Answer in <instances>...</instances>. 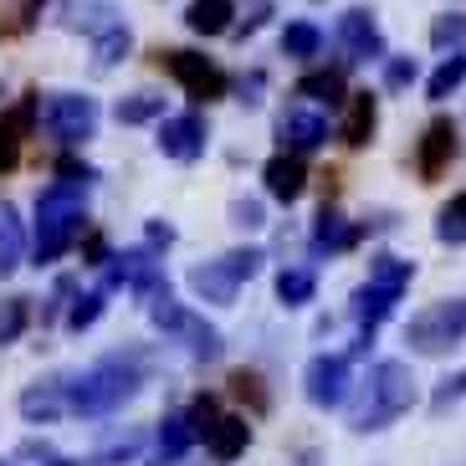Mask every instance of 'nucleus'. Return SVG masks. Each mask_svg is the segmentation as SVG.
<instances>
[{"instance_id":"1","label":"nucleus","mask_w":466,"mask_h":466,"mask_svg":"<svg viewBox=\"0 0 466 466\" xmlns=\"http://www.w3.org/2000/svg\"><path fill=\"white\" fill-rule=\"evenodd\" d=\"M83 210H87L83 179H52V185L36 195V267H52V261L77 241Z\"/></svg>"},{"instance_id":"2","label":"nucleus","mask_w":466,"mask_h":466,"mask_svg":"<svg viewBox=\"0 0 466 466\" xmlns=\"http://www.w3.org/2000/svg\"><path fill=\"white\" fill-rule=\"evenodd\" d=\"M62 384H67L72 415H108L124 400L138 395V364L124 354H113V359H97L93 370H83L77 380H62Z\"/></svg>"},{"instance_id":"3","label":"nucleus","mask_w":466,"mask_h":466,"mask_svg":"<svg viewBox=\"0 0 466 466\" xmlns=\"http://www.w3.org/2000/svg\"><path fill=\"white\" fill-rule=\"evenodd\" d=\"M415 400V374L405 359H380L364 380V400L354 405V431H384L390 420L410 410Z\"/></svg>"},{"instance_id":"4","label":"nucleus","mask_w":466,"mask_h":466,"mask_svg":"<svg viewBox=\"0 0 466 466\" xmlns=\"http://www.w3.org/2000/svg\"><path fill=\"white\" fill-rule=\"evenodd\" d=\"M261 272V251L247 247V251H226L220 261H206V267H195L190 272V292L200 302H216V308H226V302H236V292H241V282L247 277Z\"/></svg>"},{"instance_id":"5","label":"nucleus","mask_w":466,"mask_h":466,"mask_svg":"<svg viewBox=\"0 0 466 466\" xmlns=\"http://www.w3.org/2000/svg\"><path fill=\"white\" fill-rule=\"evenodd\" d=\"M466 339V298H446V302H431L425 313L410 318L405 329V343L415 354H446Z\"/></svg>"},{"instance_id":"6","label":"nucleus","mask_w":466,"mask_h":466,"mask_svg":"<svg viewBox=\"0 0 466 466\" xmlns=\"http://www.w3.org/2000/svg\"><path fill=\"white\" fill-rule=\"evenodd\" d=\"M149 313H154V323H159V329H165L169 339L185 343V349H190L195 359H216V354H220V333L210 329L206 318H195L190 308H179V302L169 298V288L149 302Z\"/></svg>"},{"instance_id":"7","label":"nucleus","mask_w":466,"mask_h":466,"mask_svg":"<svg viewBox=\"0 0 466 466\" xmlns=\"http://www.w3.org/2000/svg\"><path fill=\"white\" fill-rule=\"evenodd\" d=\"M42 128L62 144H83L97 134V97L87 93H52L42 103Z\"/></svg>"},{"instance_id":"8","label":"nucleus","mask_w":466,"mask_h":466,"mask_svg":"<svg viewBox=\"0 0 466 466\" xmlns=\"http://www.w3.org/2000/svg\"><path fill=\"white\" fill-rule=\"evenodd\" d=\"M349 370H354V354H318L308 370H302V384H308V400L318 410H333L349 400Z\"/></svg>"},{"instance_id":"9","label":"nucleus","mask_w":466,"mask_h":466,"mask_svg":"<svg viewBox=\"0 0 466 466\" xmlns=\"http://www.w3.org/2000/svg\"><path fill=\"white\" fill-rule=\"evenodd\" d=\"M165 72H169V77H175V83L185 87L190 97H200V103H206V97H220V93H226V72H220L210 56L165 52Z\"/></svg>"},{"instance_id":"10","label":"nucleus","mask_w":466,"mask_h":466,"mask_svg":"<svg viewBox=\"0 0 466 466\" xmlns=\"http://www.w3.org/2000/svg\"><path fill=\"white\" fill-rule=\"evenodd\" d=\"M339 46H343V62H370V56H384V36H380L374 11H364V5L343 11L339 15Z\"/></svg>"},{"instance_id":"11","label":"nucleus","mask_w":466,"mask_h":466,"mask_svg":"<svg viewBox=\"0 0 466 466\" xmlns=\"http://www.w3.org/2000/svg\"><path fill=\"white\" fill-rule=\"evenodd\" d=\"M277 138H282L288 154H313V149L329 144V118L318 108H288L277 118Z\"/></svg>"},{"instance_id":"12","label":"nucleus","mask_w":466,"mask_h":466,"mask_svg":"<svg viewBox=\"0 0 466 466\" xmlns=\"http://www.w3.org/2000/svg\"><path fill=\"white\" fill-rule=\"evenodd\" d=\"M159 149H165V159L195 165V159L206 154V118H200V113H179V118H165V124H159Z\"/></svg>"},{"instance_id":"13","label":"nucleus","mask_w":466,"mask_h":466,"mask_svg":"<svg viewBox=\"0 0 466 466\" xmlns=\"http://www.w3.org/2000/svg\"><path fill=\"white\" fill-rule=\"evenodd\" d=\"M21 415H26L31 425H52L62 420V415H72V400H67V384H31L26 395H21Z\"/></svg>"},{"instance_id":"14","label":"nucleus","mask_w":466,"mask_h":466,"mask_svg":"<svg viewBox=\"0 0 466 466\" xmlns=\"http://www.w3.org/2000/svg\"><path fill=\"white\" fill-rule=\"evenodd\" d=\"M261 179H267V195L272 200H282V206H292L302 195V185H308V169H302V154H277V159H267V169H261Z\"/></svg>"},{"instance_id":"15","label":"nucleus","mask_w":466,"mask_h":466,"mask_svg":"<svg viewBox=\"0 0 466 466\" xmlns=\"http://www.w3.org/2000/svg\"><path fill=\"white\" fill-rule=\"evenodd\" d=\"M247 441H251V425L241 420V415H220L206 431V451L216 456V461H236V456L247 451Z\"/></svg>"},{"instance_id":"16","label":"nucleus","mask_w":466,"mask_h":466,"mask_svg":"<svg viewBox=\"0 0 466 466\" xmlns=\"http://www.w3.org/2000/svg\"><path fill=\"white\" fill-rule=\"evenodd\" d=\"M456 154V124H446V118H436V124L425 128L420 138V175L436 179L441 169H446V159Z\"/></svg>"},{"instance_id":"17","label":"nucleus","mask_w":466,"mask_h":466,"mask_svg":"<svg viewBox=\"0 0 466 466\" xmlns=\"http://www.w3.org/2000/svg\"><path fill=\"white\" fill-rule=\"evenodd\" d=\"M21 261H26V231L11 200H0V277H11Z\"/></svg>"},{"instance_id":"18","label":"nucleus","mask_w":466,"mask_h":466,"mask_svg":"<svg viewBox=\"0 0 466 466\" xmlns=\"http://www.w3.org/2000/svg\"><path fill=\"white\" fill-rule=\"evenodd\" d=\"M236 5L231 0H190V11H185V26L200 31V36H220V31H231L236 21Z\"/></svg>"},{"instance_id":"19","label":"nucleus","mask_w":466,"mask_h":466,"mask_svg":"<svg viewBox=\"0 0 466 466\" xmlns=\"http://www.w3.org/2000/svg\"><path fill=\"white\" fill-rule=\"evenodd\" d=\"M410 277H415V261H405V257H390V251H384V257L370 261V288L390 292V298H405Z\"/></svg>"},{"instance_id":"20","label":"nucleus","mask_w":466,"mask_h":466,"mask_svg":"<svg viewBox=\"0 0 466 466\" xmlns=\"http://www.w3.org/2000/svg\"><path fill=\"white\" fill-rule=\"evenodd\" d=\"M359 241V226H349V220L339 216V210H318V226H313V247L318 251H343V247H354Z\"/></svg>"},{"instance_id":"21","label":"nucleus","mask_w":466,"mask_h":466,"mask_svg":"<svg viewBox=\"0 0 466 466\" xmlns=\"http://www.w3.org/2000/svg\"><path fill=\"white\" fill-rule=\"evenodd\" d=\"M374 118H380V113H374V97L370 93H354L349 97V113H343V144H370V134H374Z\"/></svg>"},{"instance_id":"22","label":"nucleus","mask_w":466,"mask_h":466,"mask_svg":"<svg viewBox=\"0 0 466 466\" xmlns=\"http://www.w3.org/2000/svg\"><path fill=\"white\" fill-rule=\"evenodd\" d=\"M195 436H200V431H195L190 415H165V420H159V456H165V461H179V456L195 446Z\"/></svg>"},{"instance_id":"23","label":"nucleus","mask_w":466,"mask_h":466,"mask_svg":"<svg viewBox=\"0 0 466 466\" xmlns=\"http://www.w3.org/2000/svg\"><path fill=\"white\" fill-rule=\"evenodd\" d=\"M128 46H134V36H128L124 21H118V26H108V31H97V36H93V67L108 72L113 62H124V56H128Z\"/></svg>"},{"instance_id":"24","label":"nucleus","mask_w":466,"mask_h":466,"mask_svg":"<svg viewBox=\"0 0 466 466\" xmlns=\"http://www.w3.org/2000/svg\"><path fill=\"white\" fill-rule=\"evenodd\" d=\"M395 302H400V298H390V292H380V288H370V282H364V288L354 292V318L374 333V329L384 323V318L395 313Z\"/></svg>"},{"instance_id":"25","label":"nucleus","mask_w":466,"mask_h":466,"mask_svg":"<svg viewBox=\"0 0 466 466\" xmlns=\"http://www.w3.org/2000/svg\"><path fill=\"white\" fill-rule=\"evenodd\" d=\"M282 52H288L292 62H313V56L323 52V31H318L313 21H292V26L282 31Z\"/></svg>"},{"instance_id":"26","label":"nucleus","mask_w":466,"mask_h":466,"mask_svg":"<svg viewBox=\"0 0 466 466\" xmlns=\"http://www.w3.org/2000/svg\"><path fill=\"white\" fill-rule=\"evenodd\" d=\"M159 113H165V97H159V93H134V97H118L113 118L134 128V124H154Z\"/></svg>"},{"instance_id":"27","label":"nucleus","mask_w":466,"mask_h":466,"mask_svg":"<svg viewBox=\"0 0 466 466\" xmlns=\"http://www.w3.org/2000/svg\"><path fill=\"white\" fill-rule=\"evenodd\" d=\"M461 83H466V56H461V52H451L436 72H431V83H425V97H436V103H441V97H451Z\"/></svg>"},{"instance_id":"28","label":"nucleus","mask_w":466,"mask_h":466,"mask_svg":"<svg viewBox=\"0 0 466 466\" xmlns=\"http://www.w3.org/2000/svg\"><path fill=\"white\" fill-rule=\"evenodd\" d=\"M313 288H318V277L308 272V267H288V272L277 277V298L288 302V308H302V302H313Z\"/></svg>"},{"instance_id":"29","label":"nucleus","mask_w":466,"mask_h":466,"mask_svg":"<svg viewBox=\"0 0 466 466\" xmlns=\"http://www.w3.org/2000/svg\"><path fill=\"white\" fill-rule=\"evenodd\" d=\"M436 236H441V241H451V247H461V241H466V190H461V195H451V200L441 206V216H436Z\"/></svg>"},{"instance_id":"30","label":"nucleus","mask_w":466,"mask_h":466,"mask_svg":"<svg viewBox=\"0 0 466 466\" xmlns=\"http://www.w3.org/2000/svg\"><path fill=\"white\" fill-rule=\"evenodd\" d=\"M103 308H108V292H103V288L87 292V298H77V302H72V313H67V329H72V333L93 329L97 318H103Z\"/></svg>"},{"instance_id":"31","label":"nucleus","mask_w":466,"mask_h":466,"mask_svg":"<svg viewBox=\"0 0 466 466\" xmlns=\"http://www.w3.org/2000/svg\"><path fill=\"white\" fill-rule=\"evenodd\" d=\"M343 93V72L329 67V72H308L298 83V97H339Z\"/></svg>"},{"instance_id":"32","label":"nucleus","mask_w":466,"mask_h":466,"mask_svg":"<svg viewBox=\"0 0 466 466\" xmlns=\"http://www.w3.org/2000/svg\"><path fill=\"white\" fill-rule=\"evenodd\" d=\"M26 329V298H0V343H15Z\"/></svg>"},{"instance_id":"33","label":"nucleus","mask_w":466,"mask_h":466,"mask_svg":"<svg viewBox=\"0 0 466 466\" xmlns=\"http://www.w3.org/2000/svg\"><path fill=\"white\" fill-rule=\"evenodd\" d=\"M415 77H420L415 56H384V87H390V93H405Z\"/></svg>"},{"instance_id":"34","label":"nucleus","mask_w":466,"mask_h":466,"mask_svg":"<svg viewBox=\"0 0 466 466\" xmlns=\"http://www.w3.org/2000/svg\"><path fill=\"white\" fill-rule=\"evenodd\" d=\"M431 42L461 52V42H466V15H441L436 26H431Z\"/></svg>"},{"instance_id":"35","label":"nucleus","mask_w":466,"mask_h":466,"mask_svg":"<svg viewBox=\"0 0 466 466\" xmlns=\"http://www.w3.org/2000/svg\"><path fill=\"white\" fill-rule=\"evenodd\" d=\"M456 400H466V370H461V374H451V380H441V390L431 395V410L446 415V410L456 405Z\"/></svg>"},{"instance_id":"36","label":"nucleus","mask_w":466,"mask_h":466,"mask_svg":"<svg viewBox=\"0 0 466 466\" xmlns=\"http://www.w3.org/2000/svg\"><path fill=\"white\" fill-rule=\"evenodd\" d=\"M15 165H21V138H15V128L0 118V175H11Z\"/></svg>"},{"instance_id":"37","label":"nucleus","mask_w":466,"mask_h":466,"mask_svg":"<svg viewBox=\"0 0 466 466\" xmlns=\"http://www.w3.org/2000/svg\"><path fill=\"white\" fill-rule=\"evenodd\" d=\"M231 216H236V226H247V231H257V226H261V206H251V200H236Z\"/></svg>"},{"instance_id":"38","label":"nucleus","mask_w":466,"mask_h":466,"mask_svg":"<svg viewBox=\"0 0 466 466\" xmlns=\"http://www.w3.org/2000/svg\"><path fill=\"white\" fill-rule=\"evenodd\" d=\"M267 11H272L267 0H251V15H247V21H241V31H247V36H251V31H257L261 21H267Z\"/></svg>"},{"instance_id":"39","label":"nucleus","mask_w":466,"mask_h":466,"mask_svg":"<svg viewBox=\"0 0 466 466\" xmlns=\"http://www.w3.org/2000/svg\"><path fill=\"white\" fill-rule=\"evenodd\" d=\"M149 241H165V247H169V241H175V231H169V226H149Z\"/></svg>"},{"instance_id":"40","label":"nucleus","mask_w":466,"mask_h":466,"mask_svg":"<svg viewBox=\"0 0 466 466\" xmlns=\"http://www.w3.org/2000/svg\"><path fill=\"white\" fill-rule=\"evenodd\" d=\"M52 466H72V461H52Z\"/></svg>"},{"instance_id":"41","label":"nucleus","mask_w":466,"mask_h":466,"mask_svg":"<svg viewBox=\"0 0 466 466\" xmlns=\"http://www.w3.org/2000/svg\"><path fill=\"white\" fill-rule=\"evenodd\" d=\"M0 466H5V461H0Z\"/></svg>"}]
</instances>
